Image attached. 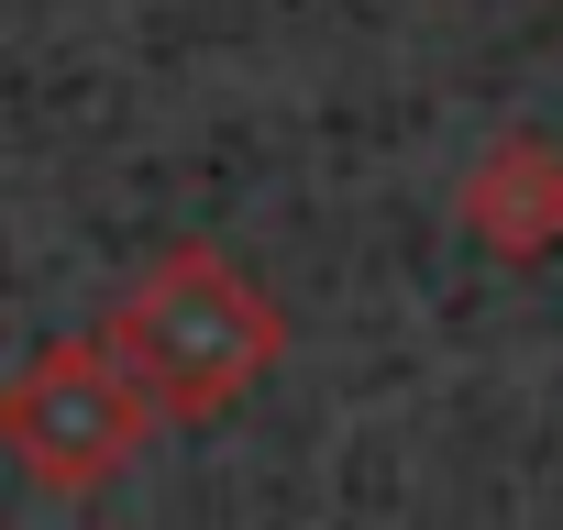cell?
<instances>
[{"label": "cell", "instance_id": "cell-2", "mask_svg": "<svg viewBox=\"0 0 563 530\" xmlns=\"http://www.w3.org/2000/svg\"><path fill=\"white\" fill-rule=\"evenodd\" d=\"M155 442V398L100 332H67L23 354V376L0 387V453H12L45 497H100L133 453Z\"/></svg>", "mask_w": 563, "mask_h": 530}, {"label": "cell", "instance_id": "cell-1", "mask_svg": "<svg viewBox=\"0 0 563 530\" xmlns=\"http://www.w3.org/2000/svg\"><path fill=\"white\" fill-rule=\"evenodd\" d=\"M100 343L133 365V387L155 398V420H221L243 409L276 354H288V310L265 299V277L221 243H155L133 265V288L111 299Z\"/></svg>", "mask_w": 563, "mask_h": 530}, {"label": "cell", "instance_id": "cell-3", "mask_svg": "<svg viewBox=\"0 0 563 530\" xmlns=\"http://www.w3.org/2000/svg\"><path fill=\"white\" fill-rule=\"evenodd\" d=\"M464 243L497 254V265H552L563 254V144L552 133H497L475 166H464Z\"/></svg>", "mask_w": 563, "mask_h": 530}]
</instances>
